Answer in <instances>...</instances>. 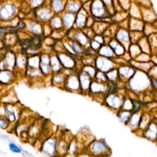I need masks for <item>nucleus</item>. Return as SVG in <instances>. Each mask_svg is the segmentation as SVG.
Returning <instances> with one entry per match:
<instances>
[{
	"label": "nucleus",
	"mask_w": 157,
	"mask_h": 157,
	"mask_svg": "<svg viewBox=\"0 0 157 157\" xmlns=\"http://www.w3.org/2000/svg\"><path fill=\"white\" fill-rule=\"evenodd\" d=\"M4 112V117L9 123L14 122L17 119V113L13 105L6 104L3 106Z\"/></svg>",
	"instance_id": "1"
},
{
	"label": "nucleus",
	"mask_w": 157,
	"mask_h": 157,
	"mask_svg": "<svg viewBox=\"0 0 157 157\" xmlns=\"http://www.w3.org/2000/svg\"><path fill=\"white\" fill-rule=\"evenodd\" d=\"M15 12V7L10 4L4 5L0 10V16L2 18L6 20L11 17Z\"/></svg>",
	"instance_id": "2"
},
{
	"label": "nucleus",
	"mask_w": 157,
	"mask_h": 157,
	"mask_svg": "<svg viewBox=\"0 0 157 157\" xmlns=\"http://www.w3.org/2000/svg\"><path fill=\"white\" fill-rule=\"evenodd\" d=\"M13 75L10 71L2 70L0 71V83L3 85H7L12 82Z\"/></svg>",
	"instance_id": "3"
},
{
	"label": "nucleus",
	"mask_w": 157,
	"mask_h": 157,
	"mask_svg": "<svg viewBox=\"0 0 157 157\" xmlns=\"http://www.w3.org/2000/svg\"><path fill=\"white\" fill-rule=\"evenodd\" d=\"M92 12L94 16L101 17L104 13V9L102 4L99 1H96L93 4Z\"/></svg>",
	"instance_id": "4"
},
{
	"label": "nucleus",
	"mask_w": 157,
	"mask_h": 157,
	"mask_svg": "<svg viewBox=\"0 0 157 157\" xmlns=\"http://www.w3.org/2000/svg\"><path fill=\"white\" fill-rule=\"evenodd\" d=\"M98 66L101 69H106L105 66H106V67L109 69L110 67H111V63L107 60L105 58H100L98 59Z\"/></svg>",
	"instance_id": "5"
},
{
	"label": "nucleus",
	"mask_w": 157,
	"mask_h": 157,
	"mask_svg": "<svg viewBox=\"0 0 157 157\" xmlns=\"http://www.w3.org/2000/svg\"><path fill=\"white\" fill-rule=\"evenodd\" d=\"M38 17L42 20H47L50 18V14L47 9H42L38 13Z\"/></svg>",
	"instance_id": "6"
},
{
	"label": "nucleus",
	"mask_w": 157,
	"mask_h": 157,
	"mask_svg": "<svg viewBox=\"0 0 157 157\" xmlns=\"http://www.w3.org/2000/svg\"><path fill=\"white\" fill-rule=\"evenodd\" d=\"M64 24L67 26H70L73 23L74 21V16L71 14H66L63 17Z\"/></svg>",
	"instance_id": "7"
},
{
	"label": "nucleus",
	"mask_w": 157,
	"mask_h": 157,
	"mask_svg": "<svg viewBox=\"0 0 157 157\" xmlns=\"http://www.w3.org/2000/svg\"><path fill=\"white\" fill-rule=\"evenodd\" d=\"M8 145H9V150L13 153H21V149L18 146H17L15 143L10 142L9 143Z\"/></svg>",
	"instance_id": "8"
},
{
	"label": "nucleus",
	"mask_w": 157,
	"mask_h": 157,
	"mask_svg": "<svg viewBox=\"0 0 157 157\" xmlns=\"http://www.w3.org/2000/svg\"><path fill=\"white\" fill-rule=\"evenodd\" d=\"M9 122L7 121L6 118L4 116L0 117V128L1 129H6L9 126Z\"/></svg>",
	"instance_id": "9"
},
{
	"label": "nucleus",
	"mask_w": 157,
	"mask_h": 157,
	"mask_svg": "<svg viewBox=\"0 0 157 157\" xmlns=\"http://www.w3.org/2000/svg\"><path fill=\"white\" fill-rule=\"evenodd\" d=\"M53 7L56 11H59L63 9V3L60 0H54L53 2Z\"/></svg>",
	"instance_id": "10"
},
{
	"label": "nucleus",
	"mask_w": 157,
	"mask_h": 157,
	"mask_svg": "<svg viewBox=\"0 0 157 157\" xmlns=\"http://www.w3.org/2000/svg\"><path fill=\"white\" fill-rule=\"evenodd\" d=\"M117 37L120 40H125L126 41V40H128V35L127 33L124 31H120L118 33Z\"/></svg>",
	"instance_id": "11"
},
{
	"label": "nucleus",
	"mask_w": 157,
	"mask_h": 157,
	"mask_svg": "<svg viewBox=\"0 0 157 157\" xmlns=\"http://www.w3.org/2000/svg\"><path fill=\"white\" fill-rule=\"evenodd\" d=\"M111 45L112 47L115 49V51L117 53H118V54H120L122 52H123V48L119 45H118L115 42H112L111 43Z\"/></svg>",
	"instance_id": "12"
},
{
	"label": "nucleus",
	"mask_w": 157,
	"mask_h": 157,
	"mask_svg": "<svg viewBox=\"0 0 157 157\" xmlns=\"http://www.w3.org/2000/svg\"><path fill=\"white\" fill-rule=\"evenodd\" d=\"M100 53L106 56H111L112 55V52L109 48L107 47H104L101 49Z\"/></svg>",
	"instance_id": "13"
},
{
	"label": "nucleus",
	"mask_w": 157,
	"mask_h": 157,
	"mask_svg": "<svg viewBox=\"0 0 157 157\" xmlns=\"http://www.w3.org/2000/svg\"><path fill=\"white\" fill-rule=\"evenodd\" d=\"M78 8H79V6L77 3L72 2L68 5L67 9L71 12H75V11L77 10L78 9Z\"/></svg>",
	"instance_id": "14"
},
{
	"label": "nucleus",
	"mask_w": 157,
	"mask_h": 157,
	"mask_svg": "<svg viewBox=\"0 0 157 157\" xmlns=\"http://www.w3.org/2000/svg\"><path fill=\"white\" fill-rule=\"evenodd\" d=\"M85 17L83 14L80 13L78 17H77V25L78 26H82L83 25L84 21H85Z\"/></svg>",
	"instance_id": "15"
},
{
	"label": "nucleus",
	"mask_w": 157,
	"mask_h": 157,
	"mask_svg": "<svg viewBox=\"0 0 157 157\" xmlns=\"http://www.w3.org/2000/svg\"><path fill=\"white\" fill-rule=\"evenodd\" d=\"M31 30L35 33H39L40 32V26L36 23H33L30 25Z\"/></svg>",
	"instance_id": "16"
},
{
	"label": "nucleus",
	"mask_w": 157,
	"mask_h": 157,
	"mask_svg": "<svg viewBox=\"0 0 157 157\" xmlns=\"http://www.w3.org/2000/svg\"><path fill=\"white\" fill-rule=\"evenodd\" d=\"M77 40L82 44L85 45L87 42V39L86 37L82 34H78L77 36Z\"/></svg>",
	"instance_id": "17"
},
{
	"label": "nucleus",
	"mask_w": 157,
	"mask_h": 157,
	"mask_svg": "<svg viewBox=\"0 0 157 157\" xmlns=\"http://www.w3.org/2000/svg\"><path fill=\"white\" fill-rule=\"evenodd\" d=\"M52 25L55 27L59 26H60V21H59V20L58 18H55L52 21Z\"/></svg>",
	"instance_id": "18"
},
{
	"label": "nucleus",
	"mask_w": 157,
	"mask_h": 157,
	"mask_svg": "<svg viewBox=\"0 0 157 157\" xmlns=\"http://www.w3.org/2000/svg\"><path fill=\"white\" fill-rule=\"evenodd\" d=\"M72 48H73V50L75 52H80V47L78 45H77L75 44H72Z\"/></svg>",
	"instance_id": "19"
},
{
	"label": "nucleus",
	"mask_w": 157,
	"mask_h": 157,
	"mask_svg": "<svg viewBox=\"0 0 157 157\" xmlns=\"http://www.w3.org/2000/svg\"><path fill=\"white\" fill-rule=\"evenodd\" d=\"M41 1H39V0H33L32 2V5L34 6H38L39 4L41 3Z\"/></svg>",
	"instance_id": "20"
}]
</instances>
